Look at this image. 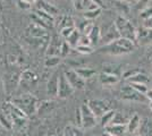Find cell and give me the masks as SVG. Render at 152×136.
Returning <instances> with one entry per match:
<instances>
[{
    "label": "cell",
    "instance_id": "1",
    "mask_svg": "<svg viewBox=\"0 0 152 136\" xmlns=\"http://www.w3.org/2000/svg\"><path fill=\"white\" fill-rule=\"evenodd\" d=\"M134 49H135V47H134L133 41L119 38L106 45L103 48V51L110 53V55H114V56H119V55H125V53L134 51Z\"/></svg>",
    "mask_w": 152,
    "mask_h": 136
},
{
    "label": "cell",
    "instance_id": "2",
    "mask_svg": "<svg viewBox=\"0 0 152 136\" xmlns=\"http://www.w3.org/2000/svg\"><path fill=\"white\" fill-rule=\"evenodd\" d=\"M115 26L117 28V31L119 33L121 38L131 40V41H136L137 40V30L134 27V25L129 20L125 18L124 16H117V18L115 20Z\"/></svg>",
    "mask_w": 152,
    "mask_h": 136
},
{
    "label": "cell",
    "instance_id": "3",
    "mask_svg": "<svg viewBox=\"0 0 152 136\" xmlns=\"http://www.w3.org/2000/svg\"><path fill=\"white\" fill-rule=\"evenodd\" d=\"M13 103L16 107H18L26 116H28L33 112H35L37 107H38V100L34 97L30 95V94H25L23 97L15 99L13 101Z\"/></svg>",
    "mask_w": 152,
    "mask_h": 136
},
{
    "label": "cell",
    "instance_id": "4",
    "mask_svg": "<svg viewBox=\"0 0 152 136\" xmlns=\"http://www.w3.org/2000/svg\"><path fill=\"white\" fill-rule=\"evenodd\" d=\"M81 115H82V126L84 129H90L93 128L96 125V117L94 116V113L91 111L89 108L88 103H84L81 105L80 108Z\"/></svg>",
    "mask_w": 152,
    "mask_h": 136
},
{
    "label": "cell",
    "instance_id": "5",
    "mask_svg": "<svg viewBox=\"0 0 152 136\" xmlns=\"http://www.w3.org/2000/svg\"><path fill=\"white\" fill-rule=\"evenodd\" d=\"M121 95L124 100H127V101H133V102H145V101H148V99L144 94L137 92L131 85H125L121 87Z\"/></svg>",
    "mask_w": 152,
    "mask_h": 136
},
{
    "label": "cell",
    "instance_id": "6",
    "mask_svg": "<svg viewBox=\"0 0 152 136\" xmlns=\"http://www.w3.org/2000/svg\"><path fill=\"white\" fill-rule=\"evenodd\" d=\"M88 105L91 109V111L94 113L96 118H101L104 113H107L108 111H110V107L109 104L103 101V100H99V99H93V100H89L88 101Z\"/></svg>",
    "mask_w": 152,
    "mask_h": 136
},
{
    "label": "cell",
    "instance_id": "7",
    "mask_svg": "<svg viewBox=\"0 0 152 136\" xmlns=\"http://www.w3.org/2000/svg\"><path fill=\"white\" fill-rule=\"evenodd\" d=\"M64 74H65L66 78L68 79V82L73 86L74 90H83L85 87V81L76 73L75 69H72V68L66 69L64 71Z\"/></svg>",
    "mask_w": 152,
    "mask_h": 136
},
{
    "label": "cell",
    "instance_id": "8",
    "mask_svg": "<svg viewBox=\"0 0 152 136\" xmlns=\"http://www.w3.org/2000/svg\"><path fill=\"white\" fill-rule=\"evenodd\" d=\"M73 86L70 85V83L68 82V79L66 78L65 74L61 73L59 75V87H58V97L61 99H66V97H70L74 92Z\"/></svg>",
    "mask_w": 152,
    "mask_h": 136
},
{
    "label": "cell",
    "instance_id": "9",
    "mask_svg": "<svg viewBox=\"0 0 152 136\" xmlns=\"http://www.w3.org/2000/svg\"><path fill=\"white\" fill-rule=\"evenodd\" d=\"M26 32H27L28 35H31L32 38H34V39H38V40L49 39L47 28L42 27L41 25H38V24H35V23H31L30 25L27 26Z\"/></svg>",
    "mask_w": 152,
    "mask_h": 136
},
{
    "label": "cell",
    "instance_id": "10",
    "mask_svg": "<svg viewBox=\"0 0 152 136\" xmlns=\"http://www.w3.org/2000/svg\"><path fill=\"white\" fill-rule=\"evenodd\" d=\"M59 75L58 73H55L47 84V93L51 97H58V87H59Z\"/></svg>",
    "mask_w": 152,
    "mask_h": 136
},
{
    "label": "cell",
    "instance_id": "11",
    "mask_svg": "<svg viewBox=\"0 0 152 136\" xmlns=\"http://www.w3.org/2000/svg\"><path fill=\"white\" fill-rule=\"evenodd\" d=\"M104 130L113 136H124L127 133V125H117L110 124L104 127Z\"/></svg>",
    "mask_w": 152,
    "mask_h": 136
},
{
    "label": "cell",
    "instance_id": "12",
    "mask_svg": "<svg viewBox=\"0 0 152 136\" xmlns=\"http://www.w3.org/2000/svg\"><path fill=\"white\" fill-rule=\"evenodd\" d=\"M141 121H142V118L137 113L133 115V116L129 118L128 123H127V133L134 134V133L139 132L140 126H141Z\"/></svg>",
    "mask_w": 152,
    "mask_h": 136
},
{
    "label": "cell",
    "instance_id": "13",
    "mask_svg": "<svg viewBox=\"0 0 152 136\" xmlns=\"http://www.w3.org/2000/svg\"><path fill=\"white\" fill-rule=\"evenodd\" d=\"M99 79H100V83L102 85H106V86H109V85H114L116 83H118L119 81V77L117 75H114V74H109V73H102L99 76Z\"/></svg>",
    "mask_w": 152,
    "mask_h": 136
},
{
    "label": "cell",
    "instance_id": "14",
    "mask_svg": "<svg viewBox=\"0 0 152 136\" xmlns=\"http://www.w3.org/2000/svg\"><path fill=\"white\" fill-rule=\"evenodd\" d=\"M140 135L142 136H152V119L143 118L140 126Z\"/></svg>",
    "mask_w": 152,
    "mask_h": 136
},
{
    "label": "cell",
    "instance_id": "15",
    "mask_svg": "<svg viewBox=\"0 0 152 136\" xmlns=\"http://www.w3.org/2000/svg\"><path fill=\"white\" fill-rule=\"evenodd\" d=\"M74 7L77 10H90L96 8V5L92 2V0H74Z\"/></svg>",
    "mask_w": 152,
    "mask_h": 136
},
{
    "label": "cell",
    "instance_id": "16",
    "mask_svg": "<svg viewBox=\"0 0 152 136\" xmlns=\"http://www.w3.org/2000/svg\"><path fill=\"white\" fill-rule=\"evenodd\" d=\"M136 41H140L141 43H149L152 41V30L150 28H146V27H143L141 28L140 31H137V40Z\"/></svg>",
    "mask_w": 152,
    "mask_h": 136
},
{
    "label": "cell",
    "instance_id": "17",
    "mask_svg": "<svg viewBox=\"0 0 152 136\" xmlns=\"http://www.w3.org/2000/svg\"><path fill=\"white\" fill-rule=\"evenodd\" d=\"M38 9H41V10H43L47 14H49L51 16H55V15H57L58 14V8L56 6H53V5H51L49 2H47L45 0H40L38 2Z\"/></svg>",
    "mask_w": 152,
    "mask_h": 136
},
{
    "label": "cell",
    "instance_id": "18",
    "mask_svg": "<svg viewBox=\"0 0 152 136\" xmlns=\"http://www.w3.org/2000/svg\"><path fill=\"white\" fill-rule=\"evenodd\" d=\"M63 43V42H61ZM61 43H59V40L55 36L52 38L49 44V49H48V56H59L60 53V48H61Z\"/></svg>",
    "mask_w": 152,
    "mask_h": 136
},
{
    "label": "cell",
    "instance_id": "19",
    "mask_svg": "<svg viewBox=\"0 0 152 136\" xmlns=\"http://www.w3.org/2000/svg\"><path fill=\"white\" fill-rule=\"evenodd\" d=\"M75 71L84 81L94 77L96 75V71L94 69H92V68H89V67H80V68H76Z\"/></svg>",
    "mask_w": 152,
    "mask_h": 136
},
{
    "label": "cell",
    "instance_id": "20",
    "mask_svg": "<svg viewBox=\"0 0 152 136\" xmlns=\"http://www.w3.org/2000/svg\"><path fill=\"white\" fill-rule=\"evenodd\" d=\"M90 41H91V44H98L99 41L101 40V31H100V27L99 26H94L92 27V30L90 31V33L88 34Z\"/></svg>",
    "mask_w": 152,
    "mask_h": 136
},
{
    "label": "cell",
    "instance_id": "21",
    "mask_svg": "<svg viewBox=\"0 0 152 136\" xmlns=\"http://www.w3.org/2000/svg\"><path fill=\"white\" fill-rule=\"evenodd\" d=\"M127 81L129 82V84L135 83V84H145V85H148V83L150 82V78L148 77L145 74H143V73H137L136 75L132 76L131 78H128Z\"/></svg>",
    "mask_w": 152,
    "mask_h": 136
},
{
    "label": "cell",
    "instance_id": "22",
    "mask_svg": "<svg viewBox=\"0 0 152 136\" xmlns=\"http://www.w3.org/2000/svg\"><path fill=\"white\" fill-rule=\"evenodd\" d=\"M80 39H81V32H80L77 28H75V31L72 33L65 40V41H66V42H67L72 48H76V47L78 45Z\"/></svg>",
    "mask_w": 152,
    "mask_h": 136
},
{
    "label": "cell",
    "instance_id": "23",
    "mask_svg": "<svg viewBox=\"0 0 152 136\" xmlns=\"http://www.w3.org/2000/svg\"><path fill=\"white\" fill-rule=\"evenodd\" d=\"M22 81L27 85L34 84L38 81V76L31 71H25L22 74Z\"/></svg>",
    "mask_w": 152,
    "mask_h": 136
},
{
    "label": "cell",
    "instance_id": "24",
    "mask_svg": "<svg viewBox=\"0 0 152 136\" xmlns=\"http://www.w3.org/2000/svg\"><path fill=\"white\" fill-rule=\"evenodd\" d=\"M34 14L38 15L39 17L43 20L48 26H52V23H53V16H51V15H49V14H47L45 12L41 10V9H37V10L34 12Z\"/></svg>",
    "mask_w": 152,
    "mask_h": 136
},
{
    "label": "cell",
    "instance_id": "25",
    "mask_svg": "<svg viewBox=\"0 0 152 136\" xmlns=\"http://www.w3.org/2000/svg\"><path fill=\"white\" fill-rule=\"evenodd\" d=\"M63 136H85L84 133L78 127L74 126H67L63 133Z\"/></svg>",
    "mask_w": 152,
    "mask_h": 136
},
{
    "label": "cell",
    "instance_id": "26",
    "mask_svg": "<svg viewBox=\"0 0 152 136\" xmlns=\"http://www.w3.org/2000/svg\"><path fill=\"white\" fill-rule=\"evenodd\" d=\"M101 9L102 8H100V7H96L94 9H90V10L84 12V18L88 20H92L96 17H99L101 14Z\"/></svg>",
    "mask_w": 152,
    "mask_h": 136
},
{
    "label": "cell",
    "instance_id": "27",
    "mask_svg": "<svg viewBox=\"0 0 152 136\" xmlns=\"http://www.w3.org/2000/svg\"><path fill=\"white\" fill-rule=\"evenodd\" d=\"M61 61V57L60 56H49L48 58L45 59V66L48 68H52V67H56L60 64Z\"/></svg>",
    "mask_w": 152,
    "mask_h": 136
},
{
    "label": "cell",
    "instance_id": "28",
    "mask_svg": "<svg viewBox=\"0 0 152 136\" xmlns=\"http://www.w3.org/2000/svg\"><path fill=\"white\" fill-rule=\"evenodd\" d=\"M115 113H116V112H115L114 110H110V111H108L107 113H104V115L100 118V121H101V125L103 127H106V126H108V125H110V124L113 123Z\"/></svg>",
    "mask_w": 152,
    "mask_h": 136
},
{
    "label": "cell",
    "instance_id": "29",
    "mask_svg": "<svg viewBox=\"0 0 152 136\" xmlns=\"http://www.w3.org/2000/svg\"><path fill=\"white\" fill-rule=\"evenodd\" d=\"M129 119H126L125 116H123V113L121 112H116L115 113V117L113 119V123L111 124H117V125H127Z\"/></svg>",
    "mask_w": 152,
    "mask_h": 136
},
{
    "label": "cell",
    "instance_id": "30",
    "mask_svg": "<svg viewBox=\"0 0 152 136\" xmlns=\"http://www.w3.org/2000/svg\"><path fill=\"white\" fill-rule=\"evenodd\" d=\"M0 125L8 130H10L13 128V123H12V120H9L5 115H0Z\"/></svg>",
    "mask_w": 152,
    "mask_h": 136
},
{
    "label": "cell",
    "instance_id": "31",
    "mask_svg": "<svg viewBox=\"0 0 152 136\" xmlns=\"http://www.w3.org/2000/svg\"><path fill=\"white\" fill-rule=\"evenodd\" d=\"M70 47L66 41H63V43H61V48H60V53H59V56L61 57V58H65V57H67L68 56V53L70 51Z\"/></svg>",
    "mask_w": 152,
    "mask_h": 136
},
{
    "label": "cell",
    "instance_id": "32",
    "mask_svg": "<svg viewBox=\"0 0 152 136\" xmlns=\"http://www.w3.org/2000/svg\"><path fill=\"white\" fill-rule=\"evenodd\" d=\"M75 49L77 50V52L82 55H90L93 52V48L91 45H77Z\"/></svg>",
    "mask_w": 152,
    "mask_h": 136
},
{
    "label": "cell",
    "instance_id": "33",
    "mask_svg": "<svg viewBox=\"0 0 152 136\" xmlns=\"http://www.w3.org/2000/svg\"><path fill=\"white\" fill-rule=\"evenodd\" d=\"M70 26H75L74 22L72 20V17L65 16L63 18V20H61V23H60V31L64 30V28H66V27H70Z\"/></svg>",
    "mask_w": 152,
    "mask_h": 136
},
{
    "label": "cell",
    "instance_id": "34",
    "mask_svg": "<svg viewBox=\"0 0 152 136\" xmlns=\"http://www.w3.org/2000/svg\"><path fill=\"white\" fill-rule=\"evenodd\" d=\"M140 17H141V18H142L143 20H149V18H151V17H152V6L146 7L145 9L141 10V14H140Z\"/></svg>",
    "mask_w": 152,
    "mask_h": 136
},
{
    "label": "cell",
    "instance_id": "35",
    "mask_svg": "<svg viewBox=\"0 0 152 136\" xmlns=\"http://www.w3.org/2000/svg\"><path fill=\"white\" fill-rule=\"evenodd\" d=\"M129 85H131L133 89H135L137 92L142 93V94H144V95L146 94V92L149 91L148 85H145V84H135V83H132V84H129Z\"/></svg>",
    "mask_w": 152,
    "mask_h": 136
},
{
    "label": "cell",
    "instance_id": "36",
    "mask_svg": "<svg viewBox=\"0 0 152 136\" xmlns=\"http://www.w3.org/2000/svg\"><path fill=\"white\" fill-rule=\"evenodd\" d=\"M75 26H70V27H66V28H64V30H61L60 31V34H61V36H64L65 38V40L67 39L68 36H69L72 33L75 31Z\"/></svg>",
    "mask_w": 152,
    "mask_h": 136
},
{
    "label": "cell",
    "instance_id": "37",
    "mask_svg": "<svg viewBox=\"0 0 152 136\" xmlns=\"http://www.w3.org/2000/svg\"><path fill=\"white\" fill-rule=\"evenodd\" d=\"M17 7L20 8V9H23V10H28V9H31L32 5L31 4H27V2L23 1V0H17Z\"/></svg>",
    "mask_w": 152,
    "mask_h": 136
},
{
    "label": "cell",
    "instance_id": "38",
    "mask_svg": "<svg viewBox=\"0 0 152 136\" xmlns=\"http://www.w3.org/2000/svg\"><path fill=\"white\" fill-rule=\"evenodd\" d=\"M78 45H91V41H90L89 36L82 34L81 39H80V42H78Z\"/></svg>",
    "mask_w": 152,
    "mask_h": 136
},
{
    "label": "cell",
    "instance_id": "39",
    "mask_svg": "<svg viewBox=\"0 0 152 136\" xmlns=\"http://www.w3.org/2000/svg\"><path fill=\"white\" fill-rule=\"evenodd\" d=\"M150 1L151 0H139L137 1V8H141V10L145 9L146 7L150 6Z\"/></svg>",
    "mask_w": 152,
    "mask_h": 136
},
{
    "label": "cell",
    "instance_id": "40",
    "mask_svg": "<svg viewBox=\"0 0 152 136\" xmlns=\"http://www.w3.org/2000/svg\"><path fill=\"white\" fill-rule=\"evenodd\" d=\"M76 124H77V127L82 126V115H81L80 109L76 110Z\"/></svg>",
    "mask_w": 152,
    "mask_h": 136
},
{
    "label": "cell",
    "instance_id": "41",
    "mask_svg": "<svg viewBox=\"0 0 152 136\" xmlns=\"http://www.w3.org/2000/svg\"><path fill=\"white\" fill-rule=\"evenodd\" d=\"M137 73H140V71H136V69H134V71H128L124 74V78H125V79H128V78H131L132 76H134V75H136Z\"/></svg>",
    "mask_w": 152,
    "mask_h": 136
},
{
    "label": "cell",
    "instance_id": "42",
    "mask_svg": "<svg viewBox=\"0 0 152 136\" xmlns=\"http://www.w3.org/2000/svg\"><path fill=\"white\" fill-rule=\"evenodd\" d=\"M143 27H146V28L152 30V17L151 18H149V20H143Z\"/></svg>",
    "mask_w": 152,
    "mask_h": 136
},
{
    "label": "cell",
    "instance_id": "43",
    "mask_svg": "<svg viewBox=\"0 0 152 136\" xmlns=\"http://www.w3.org/2000/svg\"><path fill=\"white\" fill-rule=\"evenodd\" d=\"M92 2L95 4L98 7H100V8L103 7V0H92Z\"/></svg>",
    "mask_w": 152,
    "mask_h": 136
},
{
    "label": "cell",
    "instance_id": "44",
    "mask_svg": "<svg viewBox=\"0 0 152 136\" xmlns=\"http://www.w3.org/2000/svg\"><path fill=\"white\" fill-rule=\"evenodd\" d=\"M145 97H146V99H148V101H149V102H152V90H149L148 92H146Z\"/></svg>",
    "mask_w": 152,
    "mask_h": 136
},
{
    "label": "cell",
    "instance_id": "45",
    "mask_svg": "<svg viewBox=\"0 0 152 136\" xmlns=\"http://www.w3.org/2000/svg\"><path fill=\"white\" fill-rule=\"evenodd\" d=\"M23 1H25V2H27V4H34V2H35V1H37V0H23Z\"/></svg>",
    "mask_w": 152,
    "mask_h": 136
},
{
    "label": "cell",
    "instance_id": "46",
    "mask_svg": "<svg viewBox=\"0 0 152 136\" xmlns=\"http://www.w3.org/2000/svg\"><path fill=\"white\" fill-rule=\"evenodd\" d=\"M101 136H113V135H111V134H109V133H107V132H104Z\"/></svg>",
    "mask_w": 152,
    "mask_h": 136
},
{
    "label": "cell",
    "instance_id": "47",
    "mask_svg": "<svg viewBox=\"0 0 152 136\" xmlns=\"http://www.w3.org/2000/svg\"><path fill=\"white\" fill-rule=\"evenodd\" d=\"M149 107H150V109H151V111H152V102H150V103H149Z\"/></svg>",
    "mask_w": 152,
    "mask_h": 136
},
{
    "label": "cell",
    "instance_id": "48",
    "mask_svg": "<svg viewBox=\"0 0 152 136\" xmlns=\"http://www.w3.org/2000/svg\"><path fill=\"white\" fill-rule=\"evenodd\" d=\"M129 1H139V0H129Z\"/></svg>",
    "mask_w": 152,
    "mask_h": 136
},
{
    "label": "cell",
    "instance_id": "49",
    "mask_svg": "<svg viewBox=\"0 0 152 136\" xmlns=\"http://www.w3.org/2000/svg\"><path fill=\"white\" fill-rule=\"evenodd\" d=\"M121 1H128V0H121Z\"/></svg>",
    "mask_w": 152,
    "mask_h": 136
},
{
    "label": "cell",
    "instance_id": "50",
    "mask_svg": "<svg viewBox=\"0 0 152 136\" xmlns=\"http://www.w3.org/2000/svg\"><path fill=\"white\" fill-rule=\"evenodd\" d=\"M47 136H52V135H47Z\"/></svg>",
    "mask_w": 152,
    "mask_h": 136
},
{
    "label": "cell",
    "instance_id": "51",
    "mask_svg": "<svg viewBox=\"0 0 152 136\" xmlns=\"http://www.w3.org/2000/svg\"><path fill=\"white\" fill-rule=\"evenodd\" d=\"M136 136H142V135H136Z\"/></svg>",
    "mask_w": 152,
    "mask_h": 136
},
{
    "label": "cell",
    "instance_id": "52",
    "mask_svg": "<svg viewBox=\"0 0 152 136\" xmlns=\"http://www.w3.org/2000/svg\"><path fill=\"white\" fill-rule=\"evenodd\" d=\"M61 136H63V135H61Z\"/></svg>",
    "mask_w": 152,
    "mask_h": 136
}]
</instances>
